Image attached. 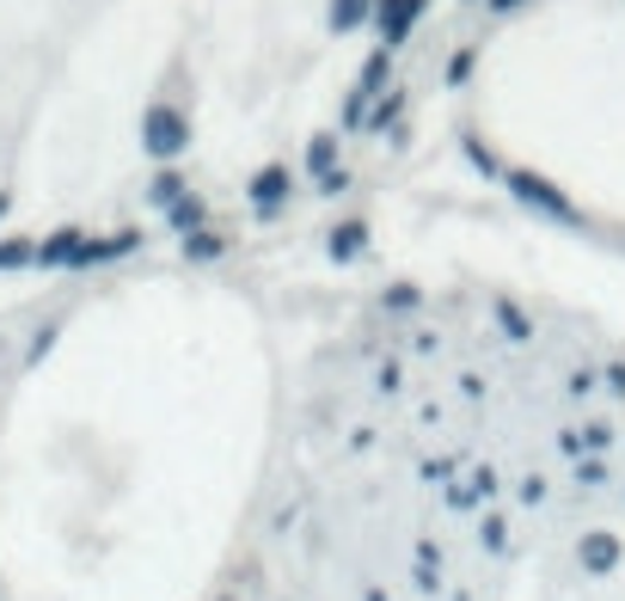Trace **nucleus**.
Masks as SVG:
<instances>
[{
    "instance_id": "6",
    "label": "nucleus",
    "mask_w": 625,
    "mask_h": 601,
    "mask_svg": "<svg viewBox=\"0 0 625 601\" xmlns=\"http://www.w3.org/2000/svg\"><path fill=\"white\" fill-rule=\"evenodd\" d=\"M576 552H583V571H595V577H607L613 564H619V540L613 535H583V547Z\"/></svg>"
},
{
    "instance_id": "4",
    "label": "nucleus",
    "mask_w": 625,
    "mask_h": 601,
    "mask_svg": "<svg viewBox=\"0 0 625 601\" xmlns=\"http://www.w3.org/2000/svg\"><path fill=\"white\" fill-rule=\"evenodd\" d=\"M282 197H289V166H264V173L252 178V203H258V215H277V209H282Z\"/></svg>"
},
{
    "instance_id": "24",
    "label": "nucleus",
    "mask_w": 625,
    "mask_h": 601,
    "mask_svg": "<svg viewBox=\"0 0 625 601\" xmlns=\"http://www.w3.org/2000/svg\"><path fill=\"white\" fill-rule=\"evenodd\" d=\"M7 209H13V197H7V190H0V221H7Z\"/></svg>"
},
{
    "instance_id": "23",
    "label": "nucleus",
    "mask_w": 625,
    "mask_h": 601,
    "mask_svg": "<svg viewBox=\"0 0 625 601\" xmlns=\"http://www.w3.org/2000/svg\"><path fill=\"white\" fill-rule=\"evenodd\" d=\"M491 7H497V13H515V7H521V0H491Z\"/></svg>"
},
{
    "instance_id": "1",
    "label": "nucleus",
    "mask_w": 625,
    "mask_h": 601,
    "mask_svg": "<svg viewBox=\"0 0 625 601\" xmlns=\"http://www.w3.org/2000/svg\"><path fill=\"white\" fill-rule=\"evenodd\" d=\"M142 147L154 154V160H178L190 147V123H185V111H173V105H154L142 117Z\"/></svg>"
},
{
    "instance_id": "9",
    "label": "nucleus",
    "mask_w": 625,
    "mask_h": 601,
    "mask_svg": "<svg viewBox=\"0 0 625 601\" xmlns=\"http://www.w3.org/2000/svg\"><path fill=\"white\" fill-rule=\"evenodd\" d=\"M147 203H154V209H173V203H185V173H173V166H166V173L147 185Z\"/></svg>"
},
{
    "instance_id": "7",
    "label": "nucleus",
    "mask_w": 625,
    "mask_h": 601,
    "mask_svg": "<svg viewBox=\"0 0 625 601\" xmlns=\"http://www.w3.org/2000/svg\"><path fill=\"white\" fill-rule=\"evenodd\" d=\"M393 81V50H374L368 62H362V81H356V99H374L381 86Z\"/></svg>"
},
{
    "instance_id": "22",
    "label": "nucleus",
    "mask_w": 625,
    "mask_h": 601,
    "mask_svg": "<svg viewBox=\"0 0 625 601\" xmlns=\"http://www.w3.org/2000/svg\"><path fill=\"white\" fill-rule=\"evenodd\" d=\"M344 185H350V173H332V178H320V197H337Z\"/></svg>"
},
{
    "instance_id": "26",
    "label": "nucleus",
    "mask_w": 625,
    "mask_h": 601,
    "mask_svg": "<svg viewBox=\"0 0 625 601\" xmlns=\"http://www.w3.org/2000/svg\"><path fill=\"white\" fill-rule=\"evenodd\" d=\"M417 7H429V0H417Z\"/></svg>"
},
{
    "instance_id": "21",
    "label": "nucleus",
    "mask_w": 625,
    "mask_h": 601,
    "mask_svg": "<svg viewBox=\"0 0 625 601\" xmlns=\"http://www.w3.org/2000/svg\"><path fill=\"white\" fill-rule=\"evenodd\" d=\"M448 473H454V460H429V467H424V479H429V485H441Z\"/></svg>"
},
{
    "instance_id": "13",
    "label": "nucleus",
    "mask_w": 625,
    "mask_h": 601,
    "mask_svg": "<svg viewBox=\"0 0 625 601\" xmlns=\"http://www.w3.org/2000/svg\"><path fill=\"white\" fill-rule=\"evenodd\" d=\"M337 135H313V147H306V166H313V173H320V178H332L337 173Z\"/></svg>"
},
{
    "instance_id": "3",
    "label": "nucleus",
    "mask_w": 625,
    "mask_h": 601,
    "mask_svg": "<svg viewBox=\"0 0 625 601\" xmlns=\"http://www.w3.org/2000/svg\"><path fill=\"white\" fill-rule=\"evenodd\" d=\"M417 0H374V25H381V50H399L405 38H412V25H417Z\"/></svg>"
},
{
    "instance_id": "8",
    "label": "nucleus",
    "mask_w": 625,
    "mask_h": 601,
    "mask_svg": "<svg viewBox=\"0 0 625 601\" xmlns=\"http://www.w3.org/2000/svg\"><path fill=\"white\" fill-rule=\"evenodd\" d=\"M166 221H173V228L190 240V234H202V221H209V203H202V197H185V203H173V209H166Z\"/></svg>"
},
{
    "instance_id": "25",
    "label": "nucleus",
    "mask_w": 625,
    "mask_h": 601,
    "mask_svg": "<svg viewBox=\"0 0 625 601\" xmlns=\"http://www.w3.org/2000/svg\"><path fill=\"white\" fill-rule=\"evenodd\" d=\"M362 601H386V595H381V589H368V595H362Z\"/></svg>"
},
{
    "instance_id": "5",
    "label": "nucleus",
    "mask_w": 625,
    "mask_h": 601,
    "mask_svg": "<svg viewBox=\"0 0 625 601\" xmlns=\"http://www.w3.org/2000/svg\"><path fill=\"white\" fill-rule=\"evenodd\" d=\"M81 228H62V234H50V240H43L38 246V265L43 270H55V265H67V270H74V258H81Z\"/></svg>"
},
{
    "instance_id": "18",
    "label": "nucleus",
    "mask_w": 625,
    "mask_h": 601,
    "mask_svg": "<svg viewBox=\"0 0 625 601\" xmlns=\"http://www.w3.org/2000/svg\"><path fill=\"white\" fill-rule=\"evenodd\" d=\"M399 105H405V99H399V93L386 99V105H381V111H374V129H386V123H399Z\"/></svg>"
},
{
    "instance_id": "20",
    "label": "nucleus",
    "mask_w": 625,
    "mask_h": 601,
    "mask_svg": "<svg viewBox=\"0 0 625 601\" xmlns=\"http://www.w3.org/2000/svg\"><path fill=\"white\" fill-rule=\"evenodd\" d=\"M50 344H55V325H43V332L31 338V362H38V356H43V350H50Z\"/></svg>"
},
{
    "instance_id": "15",
    "label": "nucleus",
    "mask_w": 625,
    "mask_h": 601,
    "mask_svg": "<svg viewBox=\"0 0 625 601\" xmlns=\"http://www.w3.org/2000/svg\"><path fill=\"white\" fill-rule=\"evenodd\" d=\"M38 265V246L31 240H0V270H25Z\"/></svg>"
},
{
    "instance_id": "10",
    "label": "nucleus",
    "mask_w": 625,
    "mask_h": 601,
    "mask_svg": "<svg viewBox=\"0 0 625 601\" xmlns=\"http://www.w3.org/2000/svg\"><path fill=\"white\" fill-rule=\"evenodd\" d=\"M362 246H368V221H344L332 234V258H362Z\"/></svg>"
},
{
    "instance_id": "19",
    "label": "nucleus",
    "mask_w": 625,
    "mask_h": 601,
    "mask_svg": "<svg viewBox=\"0 0 625 601\" xmlns=\"http://www.w3.org/2000/svg\"><path fill=\"white\" fill-rule=\"evenodd\" d=\"M576 479H583V485H601V479H607V467H601V460H583V467H576Z\"/></svg>"
},
{
    "instance_id": "12",
    "label": "nucleus",
    "mask_w": 625,
    "mask_h": 601,
    "mask_svg": "<svg viewBox=\"0 0 625 601\" xmlns=\"http://www.w3.org/2000/svg\"><path fill=\"white\" fill-rule=\"evenodd\" d=\"M374 13V0H332V31H356Z\"/></svg>"
},
{
    "instance_id": "2",
    "label": "nucleus",
    "mask_w": 625,
    "mask_h": 601,
    "mask_svg": "<svg viewBox=\"0 0 625 601\" xmlns=\"http://www.w3.org/2000/svg\"><path fill=\"white\" fill-rule=\"evenodd\" d=\"M509 190H515V203H528V209H540V215H552V221H564V228H576L583 215H576V203L564 197V190H552L540 173H509L503 178Z\"/></svg>"
},
{
    "instance_id": "17",
    "label": "nucleus",
    "mask_w": 625,
    "mask_h": 601,
    "mask_svg": "<svg viewBox=\"0 0 625 601\" xmlns=\"http://www.w3.org/2000/svg\"><path fill=\"white\" fill-rule=\"evenodd\" d=\"M466 74H472V50H460L448 62V86H466Z\"/></svg>"
},
{
    "instance_id": "14",
    "label": "nucleus",
    "mask_w": 625,
    "mask_h": 601,
    "mask_svg": "<svg viewBox=\"0 0 625 601\" xmlns=\"http://www.w3.org/2000/svg\"><path fill=\"white\" fill-rule=\"evenodd\" d=\"M460 147H466V160L479 166V173H485V178H509V173H503V166H497V154H491V147H485V142H479V135H466V142H460Z\"/></svg>"
},
{
    "instance_id": "16",
    "label": "nucleus",
    "mask_w": 625,
    "mask_h": 601,
    "mask_svg": "<svg viewBox=\"0 0 625 601\" xmlns=\"http://www.w3.org/2000/svg\"><path fill=\"white\" fill-rule=\"evenodd\" d=\"M185 258H221V240H215V234H190Z\"/></svg>"
},
{
    "instance_id": "11",
    "label": "nucleus",
    "mask_w": 625,
    "mask_h": 601,
    "mask_svg": "<svg viewBox=\"0 0 625 601\" xmlns=\"http://www.w3.org/2000/svg\"><path fill=\"white\" fill-rule=\"evenodd\" d=\"M497 320H503V332L515 338V344H528L533 338V325H528V313L515 308V301H509V294H497Z\"/></svg>"
}]
</instances>
